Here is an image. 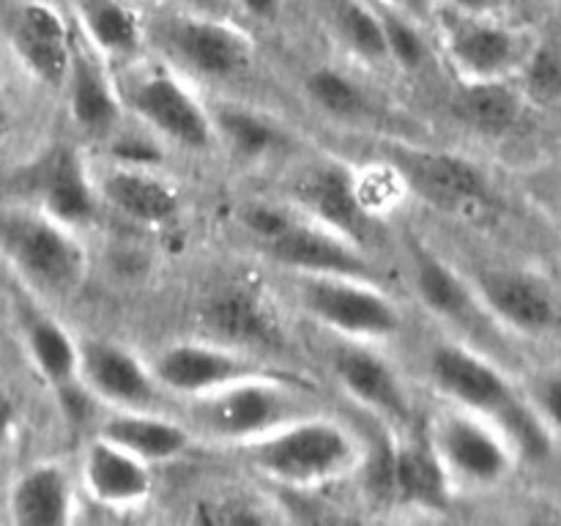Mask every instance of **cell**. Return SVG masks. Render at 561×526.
<instances>
[{
    "label": "cell",
    "mask_w": 561,
    "mask_h": 526,
    "mask_svg": "<svg viewBox=\"0 0 561 526\" xmlns=\"http://www.w3.org/2000/svg\"><path fill=\"white\" fill-rule=\"evenodd\" d=\"M299 301L318 327L351 343H383L403 332V310L376 279L299 274Z\"/></svg>",
    "instance_id": "6"
},
{
    "label": "cell",
    "mask_w": 561,
    "mask_h": 526,
    "mask_svg": "<svg viewBox=\"0 0 561 526\" xmlns=\"http://www.w3.org/2000/svg\"><path fill=\"white\" fill-rule=\"evenodd\" d=\"M20 332L27 362L58 400V409L69 422H80L93 400L80 376V340L71 338L58 318L36 307L22 312Z\"/></svg>",
    "instance_id": "11"
},
{
    "label": "cell",
    "mask_w": 561,
    "mask_h": 526,
    "mask_svg": "<svg viewBox=\"0 0 561 526\" xmlns=\"http://www.w3.org/2000/svg\"><path fill=\"white\" fill-rule=\"evenodd\" d=\"M340 42L348 47L354 58L365 64H389L387 53V31H383V16L367 0H343L334 16Z\"/></svg>",
    "instance_id": "31"
},
{
    "label": "cell",
    "mask_w": 561,
    "mask_h": 526,
    "mask_svg": "<svg viewBox=\"0 0 561 526\" xmlns=\"http://www.w3.org/2000/svg\"><path fill=\"white\" fill-rule=\"evenodd\" d=\"M427 442L455 491H491L504 485L520 455L496 422L453 403L431 422Z\"/></svg>",
    "instance_id": "5"
},
{
    "label": "cell",
    "mask_w": 561,
    "mask_h": 526,
    "mask_svg": "<svg viewBox=\"0 0 561 526\" xmlns=\"http://www.w3.org/2000/svg\"><path fill=\"white\" fill-rule=\"evenodd\" d=\"M80 376L93 400L115 409H151L159 392L151 365L118 340H80Z\"/></svg>",
    "instance_id": "17"
},
{
    "label": "cell",
    "mask_w": 561,
    "mask_h": 526,
    "mask_svg": "<svg viewBox=\"0 0 561 526\" xmlns=\"http://www.w3.org/2000/svg\"><path fill=\"white\" fill-rule=\"evenodd\" d=\"M411 195L447 214L480 211L488 203V179L471 159L436 148H405L392 159Z\"/></svg>",
    "instance_id": "12"
},
{
    "label": "cell",
    "mask_w": 561,
    "mask_h": 526,
    "mask_svg": "<svg viewBox=\"0 0 561 526\" xmlns=\"http://www.w3.org/2000/svg\"><path fill=\"white\" fill-rule=\"evenodd\" d=\"M305 93L321 113L337 121L365 118L370 102L359 82L332 66H318L305 77Z\"/></svg>",
    "instance_id": "32"
},
{
    "label": "cell",
    "mask_w": 561,
    "mask_h": 526,
    "mask_svg": "<svg viewBox=\"0 0 561 526\" xmlns=\"http://www.w3.org/2000/svg\"><path fill=\"white\" fill-rule=\"evenodd\" d=\"M5 507L16 526H66L75 521V480L66 466L38 460L14 477Z\"/></svg>",
    "instance_id": "26"
},
{
    "label": "cell",
    "mask_w": 561,
    "mask_h": 526,
    "mask_svg": "<svg viewBox=\"0 0 561 526\" xmlns=\"http://www.w3.org/2000/svg\"><path fill=\"white\" fill-rule=\"evenodd\" d=\"M474 290L482 310L513 332L542 334L559 318L557 296L535 274L485 268L474 277Z\"/></svg>",
    "instance_id": "19"
},
{
    "label": "cell",
    "mask_w": 561,
    "mask_h": 526,
    "mask_svg": "<svg viewBox=\"0 0 561 526\" xmlns=\"http://www.w3.org/2000/svg\"><path fill=\"white\" fill-rule=\"evenodd\" d=\"M334 378L354 403L381 416L394 427H409L414 416L405 384L392 362L370 348V343H354L334 356Z\"/></svg>",
    "instance_id": "18"
},
{
    "label": "cell",
    "mask_w": 561,
    "mask_h": 526,
    "mask_svg": "<svg viewBox=\"0 0 561 526\" xmlns=\"http://www.w3.org/2000/svg\"><path fill=\"white\" fill-rule=\"evenodd\" d=\"M0 258L27 288L49 299L75 294L88 272L77 230L33 206H0Z\"/></svg>",
    "instance_id": "4"
},
{
    "label": "cell",
    "mask_w": 561,
    "mask_h": 526,
    "mask_svg": "<svg viewBox=\"0 0 561 526\" xmlns=\"http://www.w3.org/2000/svg\"><path fill=\"white\" fill-rule=\"evenodd\" d=\"M515 77L524 99L537 104L561 102V47L548 42L531 44Z\"/></svg>",
    "instance_id": "34"
},
{
    "label": "cell",
    "mask_w": 561,
    "mask_h": 526,
    "mask_svg": "<svg viewBox=\"0 0 561 526\" xmlns=\"http://www.w3.org/2000/svg\"><path fill=\"white\" fill-rule=\"evenodd\" d=\"M449 9L460 14H493L499 0H447Z\"/></svg>",
    "instance_id": "40"
},
{
    "label": "cell",
    "mask_w": 561,
    "mask_h": 526,
    "mask_svg": "<svg viewBox=\"0 0 561 526\" xmlns=\"http://www.w3.org/2000/svg\"><path fill=\"white\" fill-rule=\"evenodd\" d=\"M316 411L310 392L283 373H255L186 403V425L197 442L247 447L294 416Z\"/></svg>",
    "instance_id": "3"
},
{
    "label": "cell",
    "mask_w": 561,
    "mask_h": 526,
    "mask_svg": "<svg viewBox=\"0 0 561 526\" xmlns=\"http://www.w3.org/2000/svg\"><path fill=\"white\" fill-rule=\"evenodd\" d=\"M247 464L290 493H316L367 469L365 438L337 416L307 411L241 447Z\"/></svg>",
    "instance_id": "1"
},
{
    "label": "cell",
    "mask_w": 561,
    "mask_h": 526,
    "mask_svg": "<svg viewBox=\"0 0 561 526\" xmlns=\"http://www.w3.org/2000/svg\"><path fill=\"white\" fill-rule=\"evenodd\" d=\"M126 104L142 126L170 146L206 151L217 142L211 110L175 71L157 69L131 82Z\"/></svg>",
    "instance_id": "8"
},
{
    "label": "cell",
    "mask_w": 561,
    "mask_h": 526,
    "mask_svg": "<svg viewBox=\"0 0 561 526\" xmlns=\"http://www.w3.org/2000/svg\"><path fill=\"white\" fill-rule=\"evenodd\" d=\"M201 321L208 338L236 345L241 351L283 345V321L257 285L230 279L214 288L201 307Z\"/></svg>",
    "instance_id": "16"
},
{
    "label": "cell",
    "mask_w": 561,
    "mask_h": 526,
    "mask_svg": "<svg viewBox=\"0 0 561 526\" xmlns=\"http://www.w3.org/2000/svg\"><path fill=\"white\" fill-rule=\"evenodd\" d=\"M27 206L58 219L66 228H85L99 217L96 184L88 175L80 153L69 146H53L27 168Z\"/></svg>",
    "instance_id": "15"
},
{
    "label": "cell",
    "mask_w": 561,
    "mask_h": 526,
    "mask_svg": "<svg viewBox=\"0 0 561 526\" xmlns=\"http://www.w3.org/2000/svg\"><path fill=\"white\" fill-rule=\"evenodd\" d=\"M153 466L96 436L80 453V482L88 496L107 510H135L151 499Z\"/></svg>",
    "instance_id": "20"
},
{
    "label": "cell",
    "mask_w": 561,
    "mask_h": 526,
    "mask_svg": "<svg viewBox=\"0 0 561 526\" xmlns=\"http://www.w3.org/2000/svg\"><path fill=\"white\" fill-rule=\"evenodd\" d=\"M387 9H394V11H403V14H411V16H420L422 11H425V0H381Z\"/></svg>",
    "instance_id": "41"
},
{
    "label": "cell",
    "mask_w": 561,
    "mask_h": 526,
    "mask_svg": "<svg viewBox=\"0 0 561 526\" xmlns=\"http://www.w3.org/2000/svg\"><path fill=\"white\" fill-rule=\"evenodd\" d=\"M531 411L540 420L542 431L551 442H561V365L548 367L531 384V392L526 395Z\"/></svg>",
    "instance_id": "37"
},
{
    "label": "cell",
    "mask_w": 561,
    "mask_h": 526,
    "mask_svg": "<svg viewBox=\"0 0 561 526\" xmlns=\"http://www.w3.org/2000/svg\"><path fill=\"white\" fill-rule=\"evenodd\" d=\"M290 206L312 222L365 244L370 219L356 201L354 175L345 164L321 162L307 168L290 190Z\"/></svg>",
    "instance_id": "21"
},
{
    "label": "cell",
    "mask_w": 561,
    "mask_h": 526,
    "mask_svg": "<svg viewBox=\"0 0 561 526\" xmlns=\"http://www.w3.org/2000/svg\"><path fill=\"white\" fill-rule=\"evenodd\" d=\"M148 365H151L159 392H168L186 403L208 392H217L239 378L272 370L250 351L211 338L179 340V343L164 345Z\"/></svg>",
    "instance_id": "9"
},
{
    "label": "cell",
    "mask_w": 561,
    "mask_h": 526,
    "mask_svg": "<svg viewBox=\"0 0 561 526\" xmlns=\"http://www.w3.org/2000/svg\"><path fill=\"white\" fill-rule=\"evenodd\" d=\"M427 373L436 392H442L447 403L496 422L513 438L520 455L542 458L548 453L551 438L542 431L529 400L485 354L469 345L442 343L431 351Z\"/></svg>",
    "instance_id": "2"
},
{
    "label": "cell",
    "mask_w": 561,
    "mask_h": 526,
    "mask_svg": "<svg viewBox=\"0 0 561 526\" xmlns=\"http://www.w3.org/2000/svg\"><path fill=\"white\" fill-rule=\"evenodd\" d=\"M351 175H354L356 201L370 222L394 214L411 197L409 184L394 162H370L351 170Z\"/></svg>",
    "instance_id": "33"
},
{
    "label": "cell",
    "mask_w": 561,
    "mask_h": 526,
    "mask_svg": "<svg viewBox=\"0 0 561 526\" xmlns=\"http://www.w3.org/2000/svg\"><path fill=\"white\" fill-rule=\"evenodd\" d=\"M274 263L296 274H343V277L376 279L370 258L359 241L329 230L296 211L290 222L261 247Z\"/></svg>",
    "instance_id": "14"
},
{
    "label": "cell",
    "mask_w": 561,
    "mask_h": 526,
    "mask_svg": "<svg viewBox=\"0 0 561 526\" xmlns=\"http://www.w3.org/2000/svg\"><path fill=\"white\" fill-rule=\"evenodd\" d=\"M99 436L110 438L151 466L184 458L197 442L186 420H173L151 409H118L102 422Z\"/></svg>",
    "instance_id": "25"
},
{
    "label": "cell",
    "mask_w": 561,
    "mask_h": 526,
    "mask_svg": "<svg viewBox=\"0 0 561 526\" xmlns=\"http://www.w3.org/2000/svg\"><path fill=\"white\" fill-rule=\"evenodd\" d=\"M444 53L460 82L515 80L531 42L518 27L493 14H460L449 9L442 25Z\"/></svg>",
    "instance_id": "10"
},
{
    "label": "cell",
    "mask_w": 561,
    "mask_h": 526,
    "mask_svg": "<svg viewBox=\"0 0 561 526\" xmlns=\"http://www.w3.org/2000/svg\"><path fill=\"white\" fill-rule=\"evenodd\" d=\"M217 140L228 142L239 159H263L285 142V132L268 115L241 104H219L211 110Z\"/></svg>",
    "instance_id": "30"
},
{
    "label": "cell",
    "mask_w": 561,
    "mask_h": 526,
    "mask_svg": "<svg viewBox=\"0 0 561 526\" xmlns=\"http://www.w3.org/2000/svg\"><path fill=\"white\" fill-rule=\"evenodd\" d=\"M14 58L36 82L64 88L75 53V33L66 16L47 0H22L5 20Z\"/></svg>",
    "instance_id": "13"
},
{
    "label": "cell",
    "mask_w": 561,
    "mask_h": 526,
    "mask_svg": "<svg viewBox=\"0 0 561 526\" xmlns=\"http://www.w3.org/2000/svg\"><path fill=\"white\" fill-rule=\"evenodd\" d=\"M80 25L99 58H131L146 38L140 16L126 0H82Z\"/></svg>",
    "instance_id": "29"
},
{
    "label": "cell",
    "mask_w": 561,
    "mask_h": 526,
    "mask_svg": "<svg viewBox=\"0 0 561 526\" xmlns=\"http://www.w3.org/2000/svg\"><path fill=\"white\" fill-rule=\"evenodd\" d=\"M9 121H11L9 102H5V93H3V88H0V137H3L5 129H9Z\"/></svg>",
    "instance_id": "42"
},
{
    "label": "cell",
    "mask_w": 561,
    "mask_h": 526,
    "mask_svg": "<svg viewBox=\"0 0 561 526\" xmlns=\"http://www.w3.org/2000/svg\"><path fill=\"white\" fill-rule=\"evenodd\" d=\"M14 420H16V409L14 403H11L9 395L0 389V447H3L5 442H9L11 431H14Z\"/></svg>",
    "instance_id": "38"
},
{
    "label": "cell",
    "mask_w": 561,
    "mask_h": 526,
    "mask_svg": "<svg viewBox=\"0 0 561 526\" xmlns=\"http://www.w3.org/2000/svg\"><path fill=\"white\" fill-rule=\"evenodd\" d=\"M170 58L203 80H233L244 75L255 55L250 33L208 11H181L157 27Z\"/></svg>",
    "instance_id": "7"
},
{
    "label": "cell",
    "mask_w": 561,
    "mask_h": 526,
    "mask_svg": "<svg viewBox=\"0 0 561 526\" xmlns=\"http://www.w3.org/2000/svg\"><path fill=\"white\" fill-rule=\"evenodd\" d=\"M414 285L422 305L444 321L463 323L482 310L474 283L425 247L414 250Z\"/></svg>",
    "instance_id": "27"
},
{
    "label": "cell",
    "mask_w": 561,
    "mask_h": 526,
    "mask_svg": "<svg viewBox=\"0 0 561 526\" xmlns=\"http://www.w3.org/2000/svg\"><path fill=\"white\" fill-rule=\"evenodd\" d=\"M64 88L71 121L88 137L107 140L124 124V96L110 80L104 58H99L91 47L75 44Z\"/></svg>",
    "instance_id": "23"
},
{
    "label": "cell",
    "mask_w": 561,
    "mask_h": 526,
    "mask_svg": "<svg viewBox=\"0 0 561 526\" xmlns=\"http://www.w3.org/2000/svg\"><path fill=\"white\" fill-rule=\"evenodd\" d=\"M524 104V93L513 80H471L460 82L453 110L477 135L502 137L518 126Z\"/></svg>",
    "instance_id": "28"
},
{
    "label": "cell",
    "mask_w": 561,
    "mask_h": 526,
    "mask_svg": "<svg viewBox=\"0 0 561 526\" xmlns=\"http://www.w3.org/2000/svg\"><path fill=\"white\" fill-rule=\"evenodd\" d=\"M184 11H208L214 5V0H175Z\"/></svg>",
    "instance_id": "43"
},
{
    "label": "cell",
    "mask_w": 561,
    "mask_h": 526,
    "mask_svg": "<svg viewBox=\"0 0 561 526\" xmlns=\"http://www.w3.org/2000/svg\"><path fill=\"white\" fill-rule=\"evenodd\" d=\"M96 190L102 203H107L113 211L146 228L173 222L181 211V192L173 181L159 173V168L113 164Z\"/></svg>",
    "instance_id": "24"
},
{
    "label": "cell",
    "mask_w": 561,
    "mask_h": 526,
    "mask_svg": "<svg viewBox=\"0 0 561 526\" xmlns=\"http://www.w3.org/2000/svg\"><path fill=\"white\" fill-rule=\"evenodd\" d=\"M383 31H387V53L389 64L400 66L405 71H416L431 58L425 33L416 25V16L403 14V11L383 9Z\"/></svg>",
    "instance_id": "35"
},
{
    "label": "cell",
    "mask_w": 561,
    "mask_h": 526,
    "mask_svg": "<svg viewBox=\"0 0 561 526\" xmlns=\"http://www.w3.org/2000/svg\"><path fill=\"white\" fill-rule=\"evenodd\" d=\"M107 151L113 164L129 168H159L164 162V140L137 121L135 129H118L107 137Z\"/></svg>",
    "instance_id": "36"
},
{
    "label": "cell",
    "mask_w": 561,
    "mask_h": 526,
    "mask_svg": "<svg viewBox=\"0 0 561 526\" xmlns=\"http://www.w3.org/2000/svg\"><path fill=\"white\" fill-rule=\"evenodd\" d=\"M378 485L400 507L442 510L455 488L427 438H403L378 464Z\"/></svg>",
    "instance_id": "22"
},
{
    "label": "cell",
    "mask_w": 561,
    "mask_h": 526,
    "mask_svg": "<svg viewBox=\"0 0 561 526\" xmlns=\"http://www.w3.org/2000/svg\"><path fill=\"white\" fill-rule=\"evenodd\" d=\"M239 5L255 20H274L279 11V0H239Z\"/></svg>",
    "instance_id": "39"
}]
</instances>
